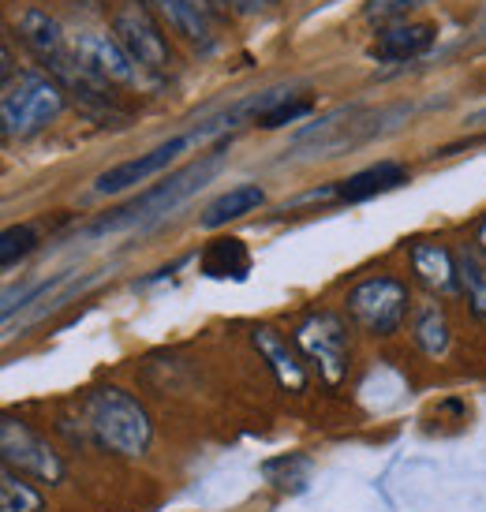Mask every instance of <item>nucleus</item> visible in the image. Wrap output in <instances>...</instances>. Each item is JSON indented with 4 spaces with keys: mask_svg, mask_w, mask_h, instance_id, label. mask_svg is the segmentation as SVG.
Listing matches in <instances>:
<instances>
[{
    "mask_svg": "<svg viewBox=\"0 0 486 512\" xmlns=\"http://www.w3.org/2000/svg\"><path fill=\"white\" fill-rule=\"evenodd\" d=\"M0 512H42V494L30 483H23L19 471L4 468V475H0Z\"/></svg>",
    "mask_w": 486,
    "mask_h": 512,
    "instance_id": "aec40b11",
    "label": "nucleus"
},
{
    "mask_svg": "<svg viewBox=\"0 0 486 512\" xmlns=\"http://www.w3.org/2000/svg\"><path fill=\"white\" fill-rule=\"evenodd\" d=\"M457 277L460 292L468 296V307L479 322H486V262L475 247H460L457 251Z\"/></svg>",
    "mask_w": 486,
    "mask_h": 512,
    "instance_id": "6ab92c4d",
    "label": "nucleus"
},
{
    "mask_svg": "<svg viewBox=\"0 0 486 512\" xmlns=\"http://www.w3.org/2000/svg\"><path fill=\"white\" fill-rule=\"evenodd\" d=\"M479 27H483V30H486V12H483V19H479Z\"/></svg>",
    "mask_w": 486,
    "mask_h": 512,
    "instance_id": "cd10ccee",
    "label": "nucleus"
},
{
    "mask_svg": "<svg viewBox=\"0 0 486 512\" xmlns=\"http://www.w3.org/2000/svg\"><path fill=\"white\" fill-rule=\"evenodd\" d=\"M412 341L419 344V352L430 359H442L453 344V333H449V318L438 303H427L412 314Z\"/></svg>",
    "mask_w": 486,
    "mask_h": 512,
    "instance_id": "a211bd4d",
    "label": "nucleus"
},
{
    "mask_svg": "<svg viewBox=\"0 0 486 512\" xmlns=\"http://www.w3.org/2000/svg\"><path fill=\"white\" fill-rule=\"evenodd\" d=\"M195 143H199V135H176V139L154 146V150H146V154H139V157H131V161H120V165H113V169L101 172L98 180H94V191H98V195H124L131 187H139V184H146V180L161 176L176 157L184 154L187 146H195Z\"/></svg>",
    "mask_w": 486,
    "mask_h": 512,
    "instance_id": "1a4fd4ad",
    "label": "nucleus"
},
{
    "mask_svg": "<svg viewBox=\"0 0 486 512\" xmlns=\"http://www.w3.org/2000/svg\"><path fill=\"white\" fill-rule=\"evenodd\" d=\"M34 247H38V228L34 225L4 228V236H0V266H4V270H12L15 262H19V258H27Z\"/></svg>",
    "mask_w": 486,
    "mask_h": 512,
    "instance_id": "5701e85b",
    "label": "nucleus"
},
{
    "mask_svg": "<svg viewBox=\"0 0 486 512\" xmlns=\"http://www.w3.org/2000/svg\"><path fill=\"white\" fill-rule=\"evenodd\" d=\"M262 471H266V479H270L277 490H303L307 475H311V456H303V453L277 456V460H266Z\"/></svg>",
    "mask_w": 486,
    "mask_h": 512,
    "instance_id": "412c9836",
    "label": "nucleus"
},
{
    "mask_svg": "<svg viewBox=\"0 0 486 512\" xmlns=\"http://www.w3.org/2000/svg\"><path fill=\"white\" fill-rule=\"evenodd\" d=\"M348 314L371 337H393L408 318V285L389 273L367 277L348 292Z\"/></svg>",
    "mask_w": 486,
    "mask_h": 512,
    "instance_id": "39448f33",
    "label": "nucleus"
},
{
    "mask_svg": "<svg viewBox=\"0 0 486 512\" xmlns=\"http://www.w3.org/2000/svg\"><path fill=\"white\" fill-rule=\"evenodd\" d=\"M408 184V169L397 165V161H378L371 169L352 172L348 180H341L337 187V202H367L382 191H393V187Z\"/></svg>",
    "mask_w": 486,
    "mask_h": 512,
    "instance_id": "2eb2a0df",
    "label": "nucleus"
},
{
    "mask_svg": "<svg viewBox=\"0 0 486 512\" xmlns=\"http://www.w3.org/2000/svg\"><path fill=\"white\" fill-rule=\"evenodd\" d=\"M412 270L438 296H453L460 288L457 255H449L442 243H412Z\"/></svg>",
    "mask_w": 486,
    "mask_h": 512,
    "instance_id": "4468645a",
    "label": "nucleus"
},
{
    "mask_svg": "<svg viewBox=\"0 0 486 512\" xmlns=\"http://www.w3.org/2000/svg\"><path fill=\"white\" fill-rule=\"evenodd\" d=\"M311 113V98H300V94H288V90H281L277 94V101H273L266 113L258 116L255 124L258 128H285V124H296L300 116Z\"/></svg>",
    "mask_w": 486,
    "mask_h": 512,
    "instance_id": "4be33fe9",
    "label": "nucleus"
},
{
    "mask_svg": "<svg viewBox=\"0 0 486 512\" xmlns=\"http://www.w3.org/2000/svg\"><path fill=\"white\" fill-rule=\"evenodd\" d=\"M199 4L217 19V15H225V4H229V0H199Z\"/></svg>",
    "mask_w": 486,
    "mask_h": 512,
    "instance_id": "a878e982",
    "label": "nucleus"
},
{
    "mask_svg": "<svg viewBox=\"0 0 486 512\" xmlns=\"http://www.w3.org/2000/svg\"><path fill=\"white\" fill-rule=\"evenodd\" d=\"M15 30H19L23 45L42 60L49 72H57V68H64L72 60V45L64 38V27L49 12H42V8H27L15 19Z\"/></svg>",
    "mask_w": 486,
    "mask_h": 512,
    "instance_id": "9d476101",
    "label": "nucleus"
},
{
    "mask_svg": "<svg viewBox=\"0 0 486 512\" xmlns=\"http://www.w3.org/2000/svg\"><path fill=\"white\" fill-rule=\"evenodd\" d=\"M251 344L258 348V356L270 363L273 378H277L281 389H288V393H303V389H307V370H303L300 356L288 348V341L277 329L255 326L251 329Z\"/></svg>",
    "mask_w": 486,
    "mask_h": 512,
    "instance_id": "f8f14e48",
    "label": "nucleus"
},
{
    "mask_svg": "<svg viewBox=\"0 0 486 512\" xmlns=\"http://www.w3.org/2000/svg\"><path fill=\"white\" fill-rule=\"evenodd\" d=\"M468 124H486V109H479V113L468 116Z\"/></svg>",
    "mask_w": 486,
    "mask_h": 512,
    "instance_id": "bb28decb",
    "label": "nucleus"
},
{
    "mask_svg": "<svg viewBox=\"0 0 486 512\" xmlns=\"http://www.w3.org/2000/svg\"><path fill=\"white\" fill-rule=\"evenodd\" d=\"M221 161H225V146H217V150H210V154H202L199 161H191L187 169L172 172L165 184H154L150 191H143L139 199L128 202L116 217H105L94 232H109V228H120V225H135V221H143V217L169 214V210H176L184 199H191L210 176H217Z\"/></svg>",
    "mask_w": 486,
    "mask_h": 512,
    "instance_id": "7ed1b4c3",
    "label": "nucleus"
},
{
    "mask_svg": "<svg viewBox=\"0 0 486 512\" xmlns=\"http://www.w3.org/2000/svg\"><path fill=\"white\" fill-rule=\"evenodd\" d=\"M229 4L240 15H258V12H270L273 4H281V0H229Z\"/></svg>",
    "mask_w": 486,
    "mask_h": 512,
    "instance_id": "393cba45",
    "label": "nucleus"
},
{
    "mask_svg": "<svg viewBox=\"0 0 486 512\" xmlns=\"http://www.w3.org/2000/svg\"><path fill=\"white\" fill-rule=\"evenodd\" d=\"M0 460H4V468L19 471V475H34L42 483L64 479V464H60L57 449L42 434H34L27 423H15V419L0 423Z\"/></svg>",
    "mask_w": 486,
    "mask_h": 512,
    "instance_id": "0eeeda50",
    "label": "nucleus"
},
{
    "mask_svg": "<svg viewBox=\"0 0 486 512\" xmlns=\"http://www.w3.org/2000/svg\"><path fill=\"white\" fill-rule=\"evenodd\" d=\"M434 45V27L430 23H397L378 34V42L371 45V57L382 64H404V60L423 57Z\"/></svg>",
    "mask_w": 486,
    "mask_h": 512,
    "instance_id": "ddd939ff",
    "label": "nucleus"
},
{
    "mask_svg": "<svg viewBox=\"0 0 486 512\" xmlns=\"http://www.w3.org/2000/svg\"><path fill=\"white\" fill-rule=\"evenodd\" d=\"M296 344L303 348V356L318 367L322 382H344V374H348V333H344V322L337 314L322 311L303 318L300 329H296Z\"/></svg>",
    "mask_w": 486,
    "mask_h": 512,
    "instance_id": "423d86ee",
    "label": "nucleus"
},
{
    "mask_svg": "<svg viewBox=\"0 0 486 512\" xmlns=\"http://www.w3.org/2000/svg\"><path fill=\"white\" fill-rule=\"evenodd\" d=\"M86 423H90V434L98 438L101 449H109L116 456H143L154 441V423H150V412H146L139 400L116 389V385H105L98 393H90L86 400Z\"/></svg>",
    "mask_w": 486,
    "mask_h": 512,
    "instance_id": "f257e3e1",
    "label": "nucleus"
},
{
    "mask_svg": "<svg viewBox=\"0 0 486 512\" xmlns=\"http://www.w3.org/2000/svg\"><path fill=\"white\" fill-rule=\"evenodd\" d=\"M262 202H266V191H262L258 184L229 187L225 195H217V199L202 210L199 225L202 228H221V225H229V221H240V217L255 214Z\"/></svg>",
    "mask_w": 486,
    "mask_h": 512,
    "instance_id": "dca6fc26",
    "label": "nucleus"
},
{
    "mask_svg": "<svg viewBox=\"0 0 486 512\" xmlns=\"http://www.w3.org/2000/svg\"><path fill=\"white\" fill-rule=\"evenodd\" d=\"M154 15L165 19V27L172 34H180L184 42H191L195 49L202 53H210L217 45V34H214V15L202 8L199 0H146Z\"/></svg>",
    "mask_w": 486,
    "mask_h": 512,
    "instance_id": "9b49d317",
    "label": "nucleus"
},
{
    "mask_svg": "<svg viewBox=\"0 0 486 512\" xmlns=\"http://www.w3.org/2000/svg\"><path fill=\"white\" fill-rule=\"evenodd\" d=\"M64 109V86L53 75L27 72L4 86L0 98V124L4 139H30L42 128H49Z\"/></svg>",
    "mask_w": 486,
    "mask_h": 512,
    "instance_id": "f03ea898",
    "label": "nucleus"
},
{
    "mask_svg": "<svg viewBox=\"0 0 486 512\" xmlns=\"http://www.w3.org/2000/svg\"><path fill=\"white\" fill-rule=\"evenodd\" d=\"M113 34L146 75H165L172 68V45L146 0H124L116 8Z\"/></svg>",
    "mask_w": 486,
    "mask_h": 512,
    "instance_id": "20e7f679",
    "label": "nucleus"
},
{
    "mask_svg": "<svg viewBox=\"0 0 486 512\" xmlns=\"http://www.w3.org/2000/svg\"><path fill=\"white\" fill-rule=\"evenodd\" d=\"M423 4H434V0H374L371 15H378V19H401V15L423 8Z\"/></svg>",
    "mask_w": 486,
    "mask_h": 512,
    "instance_id": "b1692460",
    "label": "nucleus"
},
{
    "mask_svg": "<svg viewBox=\"0 0 486 512\" xmlns=\"http://www.w3.org/2000/svg\"><path fill=\"white\" fill-rule=\"evenodd\" d=\"M251 270V255H247V247L243 240L236 236H225V240H214L206 251H202V273L210 277V281H243Z\"/></svg>",
    "mask_w": 486,
    "mask_h": 512,
    "instance_id": "f3484780",
    "label": "nucleus"
},
{
    "mask_svg": "<svg viewBox=\"0 0 486 512\" xmlns=\"http://www.w3.org/2000/svg\"><path fill=\"white\" fill-rule=\"evenodd\" d=\"M75 60H79V68L90 72L98 79L101 86H139L143 83V68L131 60V53L124 45L116 42V34H98V30H90V34H79V42L72 45Z\"/></svg>",
    "mask_w": 486,
    "mask_h": 512,
    "instance_id": "6e6552de",
    "label": "nucleus"
}]
</instances>
